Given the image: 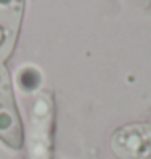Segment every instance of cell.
<instances>
[{"instance_id":"obj_1","label":"cell","mask_w":151,"mask_h":159,"mask_svg":"<svg viewBox=\"0 0 151 159\" xmlns=\"http://www.w3.org/2000/svg\"><path fill=\"white\" fill-rule=\"evenodd\" d=\"M111 151L117 159H151V122H133L111 135Z\"/></svg>"},{"instance_id":"obj_2","label":"cell","mask_w":151,"mask_h":159,"mask_svg":"<svg viewBox=\"0 0 151 159\" xmlns=\"http://www.w3.org/2000/svg\"><path fill=\"white\" fill-rule=\"evenodd\" d=\"M0 140L15 149H18L23 143L21 124L15 107L10 76L3 65H0Z\"/></svg>"},{"instance_id":"obj_3","label":"cell","mask_w":151,"mask_h":159,"mask_svg":"<svg viewBox=\"0 0 151 159\" xmlns=\"http://www.w3.org/2000/svg\"><path fill=\"white\" fill-rule=\"evenodd\" d=\"M25 0H0V65L15 47Z\"/></svg>"}]
</instances>
